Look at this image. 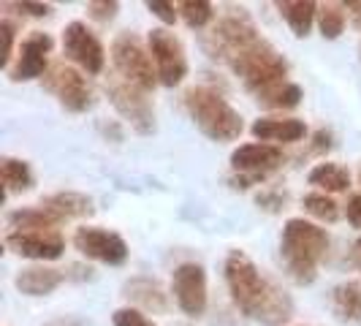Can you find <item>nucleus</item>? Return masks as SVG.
<instances>
[{"mask_svg":"<svg viewBox=\"0 0 361 326\" xmlns=\"http://www.w3.org/2000/svg\"><path fill=\"white\" fill-rule=\"evenodd\" d=\"M223 274H226L228 294L245 318L261 326H280L290 321L293 299L255 267L250 255H245L242 250H231L226 258Z\"/></svg>","mask_w":361,"mask_h":326,"instance_id":"f257e3e1","label":"nucleus"},{"mask_svg":"<svg viewBox=\"0 0 361 326\" xmlns=\"http://www.w3.org/2000/svg\"><path fill=\"white\" fill-rule=\"evenodd\" d=\"M329 245L331 239L318 223H310L305 217L286 220L280 236V255L286 272L299 286H310L318 277V267L329 253Z\"/></svg>","mask_w":361,"mask_h":326,"instance_id":"f03ea898","label":"nucleus"},{"mask_svg":"<svg viewBox=\"0 0 361 326\" xmlns=\"http://www.w3.org/2000/svg\"><path fill=\"white\" fill-rule=\"evenodd\" d=\"M182 101H185L190 120L196 123V128L207 139H212L217 145H226V142H236L242 136V131H245L242 114L217 90L207 87V85H196L185 92Z\"/></svg>","mask_w":361,"mask_h":326,"instance_id":"7ed1b4c3","label":"nucleus"},{"mask_svg":"<svg viewBox=\"0 0 361 326\" xmlns=\"http://www.w3.org/2000/svg\"><path fill=\"white\" fill-rule=\"evenodd\" d=\"M228 68L242 79L245 90L250 92L255 101L288 82L286 79L288 76V60L277 52L264 36L236 54L228 63Z\"/></svg>","mask_w":361,"mask_h":326,"instance_id":"20e7f679","label":"nucleus"},{"mask_svg":"<svg viewBox=\"0 0 361 326\" xmlns=\"http://www.w3.org/2000/svg\"><path fill=\"white\" fill-rule=\"evenodd\" d=\"M258 38H261V33L253 25V19L247 17V11L245 8H234L231 14L217 19V25L209 33H204L201 47H204V52L209 54L212 60H220V63L228 66L236 54L242 52V49H247Z\"/></svg>","mask_w":361,"mask_h":326,"instance_id":"39448f33","label":"nucleus"},{"mask_svg":"<svg viewBox=\"0 0 361 326\" xmlns=\"http://www.w3.org/2000/svg\"><path fill=\"white\" fill-rule=\"evenodd\" d=\"M111 63L120 79L142 87L145 92H152L158 85V71L152 68V54L149 47L142 44V38L130 30L117 33L111 41Z\"/></svg>","mask_w":361,"mask_h":326,"instance_id":"423d86ee","label":"nucleus"},{"mask_svg":"<svg viewBox=\"0 0 361 326\" xmlns=\"http://www.w3.org/2000/svg\"><path fill=\"white\" fill-rule=\"evenodd\" d=\"M44 90L52 92L57 98V104L71 111V114H82V111H90L92 104H95V92H92V85L87 82V76L73 68V66H66V63H54L49 71L44 73L41 79Z\"/></svg>","mask_w":361,"mask_h":326,"instance_id":"0eeeda50","label":"nucleus"},{"mask_svg":"<svg viewBox=\"0 0 361 326\" xmlns=\"http://www.w3.org/2000/svg\"><path fill=\"white\" fill-rule=\"evenodd\" d=\"M106 90H109L111 107L117 109V114H120L139 136L155 133V107H152V101H149V92H145L142 87H136V85H130L126 79H120V76L109 79Z\"/></svg>","mask_w":361,"mask_h":326,"instance_id":"6e6552de","label":"nucleus"},{"mask_svg":"<svg viewBox=\"0 0 361 326\" xmlns=\"http://www.w3.org/2000/svg\"><path fill=\"white\" fill-rule=\"evenodd\" d=\"M147 47H149L155 71H158V82L163 87L182 85L188 76V57H185V47L180 38L166 28H152L147 36Z\"/></svg>","mask_w":361,"mask_h":326,"instance_id":"1a4fd4ad","label":"nucleus"},{"mask_svg":"<svg viewBox=\"0 0 361 326\" xmlns=\"http://www.w3.org/2000/svg\"><path fill=\"white\" fill-rule=\"evenodd\" d=\"M63 54L71 60L73 66H79L82 71L90 76H98L106 66V54H104V44L90 28L79 19H73L63 30Z\"/></svg>","mask_w":361,"mask_h":326,"instance_id":"9d476101","label":"nucleus"},{"mask_svg":"<svg viewBox=\"0 0 361 326\" xmlns=\"http://www.w3.org/2000/svg\"><path fill=\"white\" fill-rule=\"evenodd\" d=\"M73 248L90 261H101L109 267H120L128 261V245L126 239L109 229L98 226H82L73 231Z\"/></svg>","mask_w":361,"mask_h":326,"instance_id":"9b49d317","label":"nucleus"},{"mask_svg":"<svg viewBox=\"0 0 361 326\" xmlns=\"http://www.w3.org/2000/svg\"><path fill=\"white\" fill-rule=\"evenodd\" d=\"M171 291H174V299H177V308L190 315V318H199L207 310V270L196 264V261H185L174 270L171 277Z\"/></svg>","mask_w":361,"mask_h":326,"instance_id":"f8f14e48","label":"nucleus"},{"mask_svg":"<svg viewBox=\"0 0 361 326\" xmlns=\"http://www.w3.org/2000/svg\"><path fill=\"white\" fill-rule=\"evenodd\" d=\"M54 41L49 33L33 30L30 36L19 44L17 63L8 68V79L11 82H33V79H44V73L49 71V52H52Z\"/></svg>","mask_w":361,"mask_h":326,"instance_id":"ddd939ff","label":"nucleus"},{"mask_svg":"<svg viewBox=\"0 0 361 326\" xmlns=\"http://www.w3.org/2000/svg\"><path fill=\"white\" fill-rule=\"evenodd\" d=\"M6 248L11 253L30 258V261H54L66 250V239L57 231H8L6 234Z\"/></svg>","mask_w":361,"mask_h":326,"instance_id":"4468645a","label":"nucleus"},{"mask_svg":"<svg viewBox=\"0 0 361 326\" xmlns=\"http://www.w3.org/2000/svg\"><path fill=\"white\" fill-rule=\"evenodd\" d=\"M231 166L236 174H250V177L267 180L274 169L283 166V150L277 145H264V142L239 145L231 152Z\"/></svg>","mask_w":361,"mask_h":326,"instance_id":"2eb2a0df","label":"nucleus"},{"mask_svg":"<svg viewBox=\"0 0 361 326\" xmlns=\"http://www.w3.org/2000/svg\"><path fill=\"white\" fill-rule=\"evenodd\" d=\"M250 133L264 145H293L307 136V126L296 117H261L253 123Z\"/></svg>","mask_w":361,"mask_h":326,"instance_id":"dca6fc26","label":"nucleus"},{"mask_svg":"<svg viewBox=\"0 0 361 326\" xmlns=\"http://www.w3.org/2000/svg\"><path fill=\"white\" fill-rule=\"evenodd\" d=\"M66 277H68V272L44 267V264H33V267H22L14 274V286L25 296H47L54 289H60Z\"/></svg>","mask_w":361,"mask_h":326,"instance_id":"f3484780","label":"nucleus"},{"mask_svg":"<svg viewBox=\"0 0 361 326\" xmlns=\"http://www.w3.org/2000/svg\"><path fill=\"white\" fill-rule=\"evenodd\" d=\"M123 296L128 302H133L136 310H149V313H166L169 310V296L158 280L152 277H133L128 280Z\"/></svg>","mask_w":361,"mask_h":326,"instance_id":"a211bd4d","label":"nucleus"},{"mask_svg":"<svg viewBox=\"0 0 361 326\" xmlns=\"http://www.w3.org/2000/svg\"><path fill=\"white\" fill-rule=\"evenodd\" d=\"M38 207H44L47 212H52L60 220H73V217H90L95 212L92 199L85 193H76V191H60L52 196H44Z\"/></svg>","mask_w":361,"mask_h":326,"instance_id":"6ab92c4d","label":"nucleus"},{"mask_svg":"<svg viewBox=\"0 0 361 326\" xmlns=\"http://www.w3.org/2000/svg\"><path fill=\"white\" fill-rule=\"evenodd\" d=\"M329 308L345 324H361V283L348 280L334 286L329 294Z\"/></svg>","mask_w":361,"mask_h":326,"instance_id":"aec40b11","label":"nucleus"},{"mask_svg":"<svg viewBox=\"0 0 361 326\" xmlns=\"http://www.w3.org/2000/svg\"><path fill=\"white\" fill-rule=\"evenodd\" d=\"M277 11L288 22L290 33L296 38H307L312 25L318 22V3L312 0H280Z\"/></svg>","mask_w":361,"mask_h":326,"instance_id":"412c9836","label":"nucleus"},{"mask_svg":"<svg viewBox=\"0 0 361 326\" xmlns=\"http://www.w3.org/2000/svg\"><path fill=\"white\" fill-rule=\"evenodd\" d=\"M6 223H8V231H57L63 220L47 212L44 207H22V210H11L6 215Z\"/></svg>","mask_w":361,"mask_h":326,"instance_id":"4be33fe9","label":"nucleus"},{"mask_svg":"<svg viewBox=\"0 0 361 326\" xmlns=\"http://www.w3.org/2000/svg\"><path fill=\"white\" fill-rule=\"evenodd\" d=\"M307 182L312 188L324 191V193H345L350 188V171L345 166H340V163L324 161V163H315L310 169Z\"/></svg>","mask_w":361,"mask_h":326,"instance_id":"5701e85b","label":"nucleus"},{"mask_svg":"<svg viewBox=\"0 0 361 326\" xmlns=\"http://www.w3.org/2000/svg\"><path fill=\"white\" fill-rule=\"evenodd\" d=\"M0 174H3V191H6V196H11V193H25V191H30V188L36 185L33 171H30V163L22 161V158L6 155V158L0 161Z\"/></svg>","mask_w":361,"mask_h":326,"instance_id":"b1692460","label":"nucleus"},{"mask_svg":"<svg viewBox=\"0 0 361 326\" xmlns=\"http://www.w3.org/2000/svg\"><path fill=\"white\" fill-rule=\"evenodd\" d=\"M345 22H348V11H345L343 3H321L318 6V30L326 41L343 36Z\"/></svg>","mask_w":361,"mask_h":326,"instance_id":"393cba45","label":"nucleus"},{"mask_svg":"<svg viewBox=\"0 0 361 326\" xmlns=\"http://www.w3.org/2000/svg\"><path fill=\"white\" fill-rule=\"evenodd\" d=\"M177 11H180L182 22L193 30L207 28L215 19V6L209 0H182V3H177Z\"/></svg>","mask_w":361,"mask_h":326,"instance_id":"a878e982","label":"nucleus"},{"mask_svg":"<svg viewBox=\"0 0 361 326\" xmlns=\"http://www.w3.org/2000/svg\"><path fill=\"white\" fill-rule=\"evenodd\" d=\"M302 98H305V92L299 85H293V82H286L283 87H277V90H271L269 95H264V98H258L255 104L264 109H296L302 104Z\"/></svg>","mask_w":361,"mask_h":326,"instance_id":"bb28decb","label":"nucleus"},{"mask_svg":"<svg viewBox=\"0 0 361 326\" xmlns=\"http://www.w3.org/2000/svg\"><path fill=\"white\" fill-rule=\"evenodd\" d=\"M302 204H305V212H310L318 220H324V223H334L340 217V204L331 199L329 193H307Z\"/></svg>","mask_w":361,"mask_h":326,"instance_id":"cd10ccee","label":"nucleus"},{"mask_svg":"<svg viewBox=\"0 0 361 326\" xmlns=\"http://www.w3.org/2000/svg\"><path fill=\"white\" fill-rule=\"evenodd\" d=\"M0 36H3V54H0V66L3 71L8 73L11 68V57H14V41H17V25L11 19L0 22Z\"/></svg>","mask_w":361,"mask_h":326,"instance_id":"c85d7f7f","label":"nucleus"},{"mask_svg":"<svg viewBox=\"0 0 361 326\" xmlns=\"http://www.w3.org/2000/svg\"><path fill=\"white\" fill-rule=\"evenodd\" d=\"M117 11H120V3H114V0H92V3H87V17L92 22H98V25H109L111 19L117 17Z\"/></svg>","mask_w":361,"mask_h":326,"instance_id":"c756f323","label":"nucleus"},{"mask_svg":"<svg viewBox=\"0 0 361 326\" xmlns=\"http://www.w3.org/2000/svg\"><path fill=\"white\" fill-rule=\"evenodd\" d=\"M111 321H114V326H158V324H152L145 313H142V310H136V308L114 310Z\"/></svg>","mask_w":361,"mask_h":326,"instance_id":"7c9ffc66","label":"nucleus"},{"mask_svg":"<svg viewBox=\"0 0 361 326\" xmlns=\"http://www.w3.org/2000/svg\"><path fill=\"white\" fill-rule=\"evenodd\" d=\"M258 207L261 210H269V212H280L283 207H286V201H288V193L286 191H280V188H267V191H261L258 196Z\"/></svg>","mask_w":361,"mask_h":326,"instance_id":"2f4dec72","label":"nucleus"},{"mask_svg":"<svg viewBox=\"0 0 361 326\" xmlns=\"http://www.w3.org/2000/svg\"><path fill=\"white\" fill-rule=\"evenodd\" d=\"M6 8H17L19 14H25V17H49L52 14V6L49 3H33V0H17V3H3Z\"/></svg>","mask_w":361,"mask_h":326,"instance_id":"473e14b6","label":"nucleus"},{"mask_svg":"<svg viewBox=\"0 0 361 326\" xmlns=\"http://www.w3.org/2000/svg\"><path fill=\"white\" fill-rule=\"evenodd\" d=\"M147 11H149L152 17L161 19L163 25H174L177 17H180L177 6H174V3H166V0H149V3H147Z\"/></svg>","mask_w":361,"mask_h":326,"instance_id":"72a5a7b5","label":"nucleus"},{"mask_svg":"<svg viewBox=\"0 0 361 326\" xmlns=\"http://www.w3.org/2000/svg\"><path fill=\"white\" fill-rule=\"evenodd\" d=\"M345 217L353 229H361V193H353L345 204Z\"/></svg>","mask_w":361,"mask_h":326,"instance_id":"f704fd0d","label":"nucleus"},{"mask_svg":"<svg viewBox=\"0 0 361 326\" xmlns=\"http://www.w3.org/2000/svg\"><path fill=\"white\" fill-rule=\"evenodd\" d=\"M334 147V142H331V133L329 131H318L315 136H312V150L315 152H329Z\"/></svg>","mask_w":361,"mask_h":326,"instance_id":"c9c22d12","label":"nucleus"},{"mask_svg":"<svg viewBox=\"0 0 361 326\" xmlns=\"http://www.w3.org/2000/svg\"><path fill=\"white\" fill-rule=\"evenodd\" d=\"M343 6L345 11H348V17H350V22H353V28L361 33V0H348Z\"/></svg>","mask_w":361,"mask_h":326,"instance_id":"e433bc0d","label":"nucleus"},{"mask_svg":"<svg viewBox=\"0 0 361 326\" xmlns=\"http://www.w3.org/2000/svg\"><path fill=\"white\" fill-rule=\"evenodd\" d=\"M353 261H356V267L361 272V236L356 239V245H353Z\"/></svg>","mask_w":361,"mask_h":326,"instance_id":"4c0bfd02","label":"nucleus"},{"mask_svg":"<svg viewBox=\"0 0 361 326\" xmlns=\"http://www.w3.org/2000/svg\"><path fill=\"white\" fill-rule=\"evenodd\" d=\"M359 185H361V169H359Z\"/></svg>","mask_w":361,"mask_h":326,"instance_id":"58836bf2","label":"nucleus"},{"mask_svg":"<svg viewBox=\"0 0 361 326\" xmlns=\"http://www.w3.org/2000/svg\"><path fill=\"white\" fill-rule=\"evenodd\" d=\"M359 60H361V49H359Z\"/></svg>","mask_w":361,"mask_h":326,"instance_id":"ea45409f","label":"nucleus"}]
</instances>
